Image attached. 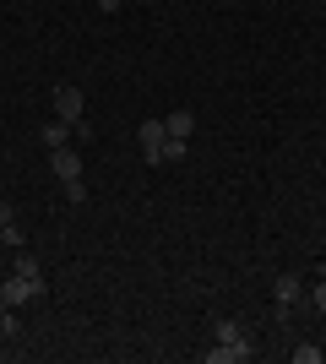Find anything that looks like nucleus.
<instances>
[{"label": "nucleus", "mask_w": 326, "mask_h": 364, "mask_svg": "<svg viewBox=\"0 0 326 364\" xmlns=\"http://www.w3.org/2000/svg\"><path fill=\"white\" fill-rule=\"evenodd\" d=\"M49 168H55V174H60V185H65V196L77 201H87V185H82V152L71 147V141H65V147H55L49 152Z\"/></svg>", "instance_id": "f257e3e1"}, {"label": "nucleus", "mask_w": 326, "mask_h": 364, "mask_svg": "<svg viewBox=\"0 0 326 364\" xmlns=\"http://www.w3.org/2000/svg\"><path fill=\"white\" fill-rule=\"evenodd\" d=\"M55 114L60 120H87V98H82V87H55Z\"/></svg>", "instance_id": "f03ea898"}, {"label": "nucleus", "mask_w": 326, "mask_h": 364, "mask_svg": "<svg viewBox=\"0 0 326 364\" xmlns=\"http://www.w3.org/2000/svg\"><path fill=\"white\" fill-rule=\"evenodd\" d=\"M136 136H141V158H147V164H163V120H141Z\"/></svg>", "instance_id": "7ed1b4c3"}, {"label": "nucleus", "mask_w": 326, "mask_h": 364, "mask_svg": "<svg viewBox=\"0 0 326 364\" xmlns=\"http://www.w3.org/2000/svg\"><path fill=\"white\" fill-rule=\"evenodd\" d=\"M0 294H6V304H33L38 299V283H28L22 272H11L6 283H0Z\"/></svg>", "instance_id": "20e7f679"}, {"label": "nucleus", "mask_w": 326, "mask_h": 364, "mask_svg": "<svg viewBox=\"0 0 326 364\" xmlns=\"http://www.w3.org/2000/svg\"><path fill=\"white\" fill-rule=\"evenodd\" d=\"M217 343H229V348H239L250 359V337H245V326L239 321H217Z\"/></svg>", "instance_id": "39448f33"}, {"label": "nucleus", "mask_w": 326, "mask_h": 364, "mask_svg": "<svg viewBox=\"0 0 326 364\" xmlns=\"http://www.w3.org/2000/svg\"><path fill=\"white\" fill-rule=\"evenodd\" d=\"M190 131H196V114H190V109H174L169 120H163V136H180V141H190Z\"/></svg>", "instance_id": "423d86ee"}, {"label": "nucleus", "mask_w": 326, "mask_h": 364, "mask_svg": "<svg viewBox=\"0 0 326 364\" xmlns=\"http://www.w3.org/2000/svg\"><path fill=\"white\" fill-rule=\"evenodd\" d=\"M38 141H44L49 152H55V147H65V141H71V120H60V114H55V120H49L44 131H38Z\"/></svg>", "instance_id": "0eeeda50"}, {"label": "nucleus", "mask_w": 326, "mask_h": 364, "mask_svg": "<svg viewBox=\"0 0 326 364\" xmlns=\"http://www.w3.org/2000/svg\"><path fill=\"white\" fill-rule=\"evenodd\" d=\"M272 294H278V304H299V294H305V283H299L294 272H283L278 283H272Z\"/></svg>", "instance_id": "6e6552de"}, {"label": "nucleus", "mask_w": 326, "mask_h": 364, "mask_svg": "<svg viewBox=\"0 0 326 364\" xmlns=\"http://www.w3.org/2000/svg\"><path fill=\"white\" fill-rule=\"evenodd\" d=\"M202 359H207V364H245V353H239V348H229V343H217V348H207Z\"/></svg>", "instance_id": "1a4fd4ad"}, {"label": "nucleus", "mask_w": 326, "mask_h": 364, "mask_svg": "<svg viewBox=\"0 0 326 364\" xmlns=\"http://www.w3.org/2000/svg\"><path fill=\"white\" fill-rule=\"evenodd\" d=\"M11 272H22L28 283H38V294H44V272H38V261H33V256H16V261H11Z\"/></svg>", "instance_id": "9d476101"}, {"label": "nucleus", "mask_w": 326, "mask_h": 364, "mask_svg": "<svg viewBox=\"0 0 326 364\" xmlns=\"http://www.w3.org/2000/svg\"><path fill=\"white\" fill-rule=\"evenodd\" d=\"M321 359H326L321 343H299V348H294V364H321Z\"/></svg>", "instance_id": "9b49d317"}, {"label": "nucleus", "mask_w": 326, "mask_h": 364, "mask_svg": "<svg viewBox=\"0 0 326 364\" xmlns=\"http://www.w3.org/2000/svg\"><path fill=\"white\" fill-rule=\"evenodd\" d=\"M180 158H185V141H180V136H163V164H180Z\"/></svg>", "instance_id": "f8f14e48"}, {"label": "nucleus", "mask_w": 326, "mask_h": 364, "mask_svg": "<svg viewBox=\"0 0 326 364\" xmlns=\"http://www.w3.org/2000/svg\"><path fill=\"white\" fill-rule=\"evenodd\" d=\"M0 240L11 245V250H22V240H28V234H22V223H6V228H0Z\"/></svg>", "instance_id": "ddd939ff"}, {"label": "nucleus", "mask_w": 326, "mask_h": 364, "mask_svg": "<svg viewBox=\"0 0 326 364\" xmlns=\"http://www.w3.org/2000/svg\"><path fill=\"white\" fill-rule=\"evenodd\" d=\"M71 141H77V147H87V141H93V125L77 120V125H71Z\"/></svg>", "instance_id": "4468645a"}, {"label": "nucleus", "mask_w": 326, "mask_h": 364, "mask_svg": "<svg viewBox=\"0 0 326 364\" xmlns=\"http://www.w3.org/2000/svg\"><path fill=\"white\" fill-rule=\"evenodd\" d=\"M0 337H22V321H16L11 310H6V316H0Z\"/></svg>", "instance_id": "2eb2a0df"}, {"label": "nucleus", "mask_w": 326, "mask_h": 364, "mask_svg": "<svg viewBox=\"0 0 326 364\" xmlns=\"http://www.w3.org/2000/svg\"><path fill=\"white\" fill-rule=\"evenodd\" d=\"M310 304H315V310H321V316H326V277H321V283H315V299H310Z\"/></svg>", "instance_id": "dca6fc26"}, {"label": "nucleus", "mask_w": 326, "mask_h": 364, "mask_svg": "<svg viewBox=\"0 0 326 364\" xmlns=\"http://www.w3.org/2000/svg\"><path fill=\"white\" fill-rule=\"evenodd\" d=\"M6 223H16V213H11V201L0 196V228H6Z\"/></svg>", "instance_id": "f3484780"}, {"label": "nucleus", "mask_w": 326, "mask_h": 364, "mask_svg": "<svg viewBox=\"0 0 326 364\" xmlns=\"http://www.w3.org/2000/svg\"><path fill=\"white\" fill-rule=\"evenodd\" d=\"M98 11H120V0H98Z\"/></svg>", "instance_id": "a211bd4d"}, {"label": "nucleus", "mask_w": 326, "mask_h": 364, "mask_svg": "<svg viewBox=\"0 0 326 364\" xmlns=\"http://www.w3.org/2000/svg\"><path fill=\"white\" fill-rule=\"evenodd\" d=\"M6 310H11V304H6V294H0V316H6Z\"/></svg>", "instance_id": "6ab92c4d"}]
</instances>
